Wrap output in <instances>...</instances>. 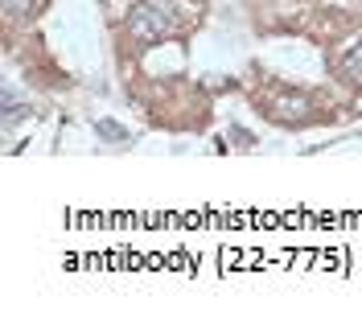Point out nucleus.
Listing matches in <instances>:
<instances>
[{
    "mask_svg": "<svg viewBox=\"0 0 362 321\" xmlns=\"http://www.w3.org/2000/svg\"><path fill=\"white\" fill-rule=\"evenodd\" d=\"M165 8H157V4H144V8H136L132 21H128V33H132L136 42H153V37H160L165 33V17H160Z\"/></svg>",
    "mask_w": 362,
    "mask_h": 321,
    "instance_id": "nucleus-1",
    "label": "nucleus"
}]
</instances>
